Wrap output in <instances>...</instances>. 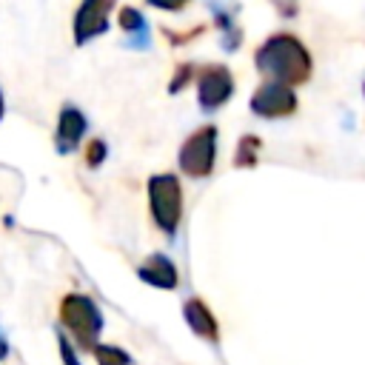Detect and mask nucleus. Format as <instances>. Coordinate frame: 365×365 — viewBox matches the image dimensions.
<instances>
[{
  "label": "nucleus",
  "mask_w": 365,
  "mask_h": 365,
  "mask_svg": "<svg viewBox=\"0 0 365 365\" xmlns=\"http://www.w3.org/2000/svg\"><path fill=\"white\" fill-rule=\"evenodd\" d=\"M257 68L279 83H302L311 74V57L291 34H274L257 48Z\"/></svg>",
  "instance_id": "nucleus-1"
},
{
  "label": "nucleus",
  "mask_w": 365,
  "mask_h": 365,
  "mask_svg": "<svg viewBox=\"0 0 365 365\" xmlns=\"http://www.w3.org/2000/svg\"><path fill=\"white\" fill-rule=\"evenodd\" d=\"M60 325L71 334V339L91 354V348L97 345L100 339V331H103V314L97 308V302L86 294H66L60 299Z\"/></svg>",
  "instance_id": "nucleus-2"
},
{
  "label": "nucleus",
  "mask_w": 365,
  "mask_h": 365,
  "mask_svg": "<svg viewBox=\"0 0 365 365\" xmlns=\"http://www.w3.org/2000/svg\"><path fill=\"white\" fill-rule=\"evenodd\" d=\"M148 208L157 228L165 237H174L182 217V188L174 174H154L148 180Z\"/></svg>",
  "instance_id": "nucleus-3"
},
{
  "label": "nucleus",
  "mask_w": 365,
  "mask_h": 365,
  "mask_svg": "<svg viewBox=\"0 0 365 365\" xmlns=\"http://www.w3.org/2000/svg\"><path fill=\"white\" fill-rule=\"evenodd\" d=\"M214 157H217V128L202 125L180 145L177 163H180L182 174H188L194 180H202L214 171Z\"/></svg>",
  "instance_id": "nucleus-4"
},
{
  "label": "nucleus",
  "mask_w": 365,
  "mask_h": 365,
  "mask_svg": "<svg viewBox=\"0 0 365 365\" xmlns=\"http://www.w3.org/2000/svg\"><path fill=\"white\" fill-rule=\"evenodd\" d=\"M234 94V77L225 66H205L197 74V103L205 114L225 106Z\"/></svg>",
  "instance_id": "nucleus-5"
},
{
  "label": "nucleus",
  "mask_w": 365,
  "mask_h": 365,
  "mask_svg": "<svg viewBox=\"0 0 365 365\" xmlns=\"http://www.w3.org/2000/svg\"><path fill=\"white\" fill-rule=\"evenodd\" d=\"M117 0H83L74 11V46H86L88 40L108 31V14Z\"/></svg>",
  "instance_id": "nucleus-6"
},
{
  "label": "nucleus",
  "mask_w": 365,
  "mask_h": 365,
  "mask_svg": "<svg viewBox=\"0 0 365 365\" xmlns=\"http://www.w3.org/2000/svg\"><path fill=\"white\" fill-rule=\"evenodd\" d=\"M294 108H297V97L288 88V83H279V80H268L251 97V111L257 117H285Z\"/></svg>",
  "instance_id": "nucleus-7"
},
{
  "label": "nucleus",
  "mask_w": 365,
  "mask_h": 365,
  "mask_svg": "<svg viewBox=\"0 0 365 365\" xmlns=\"http://www.w3.org/2000/svg\"><path fill=\"white\" fill-rule=\"evenodd\" d=\"M86 131H88L86 114L77 106H68L66 103L60 108V120H57V131H54V148H57V154H71L80 145V140L86 137Z\"/></svg>",
  "instance_id": "nucleus-8"
},
{
  "label": "nucleus",
  "mask_w": 365,
  "mask_h": 365,
  "mask_svg": "<svg viewBox=\"0 0 365 365\" xmlns=\"http://www.w3.org/2000/svg\"><path fill=\"white\" fill-rule=\"evenodd\" d=\"M182 317H185L188 328L194 331V336H200V339H205V342H220V322H217V317L211 314V308H208L200 297L185 299Z\"/></svg>",
  "instance_id": "nucleus-9"
},
{
  "label": "nucleus",
  "mask_w": 365,
  "mask_h": 365,
  "mask_svg": "<svg viewBox=\"0 0 365 365\" xmlns=\"http://www.w3.org/2000/svg\"><path fill=\"white\" fill-rule=\"evenodd\" d=\"M205 9L211 11L214 23L220 26L222 31V48L225 51H234L242 40V31L237 29V11H240V3L237 0H205Z\"/></svg>",
  "instance_id": "nucleus-10"
},
{
  "label": "nucleus",
  "mask_w": 365,
  "mask_h": 365,
  "mask_svg": "<svg viewBox=\"0 0 365 365\" xmlns=\"http://www.w3.org/2000/svg\"><path fill=\"white\" fill-rule=\"evenodd\" d=\"M137 277L151 285V288H163V291H174L177 288V268L174 262L165 257V254H151L140 268H137Z\"/></svg>",
  "instance_id": "nucleus-11"
},
{
  "label": "nucleus",
  "mask_w": 365,
  "mask_h": 365,
  "mask_svg": "<svg viewBox=\"0 0 365 365\" xmlns=\"http://www.w3.org/2000/svg\"><path fill=\"white\" fill-rule=\"evenodd\" d=\"M91 356L97 359V365H131V354L120 345H106V342H97L91 348Z\"/></svg>",
  "instance_id": "nucleus-12"
},
{
  "label": "nucleus",
  "mask_w": 365,
  "mask_h": 365,
  "mask_svg": "<svg viewBox=\"0 0 365 365\" xmlns=\"http://www.w3.org/2000/svg\"><path fill=\"white\" fill-rule=\"evenodd\" d=\"M117 23H120V29H123L125 34H134V31L148 29V23H145L143 11H140V9H134V6H123V9H120V14H117Z\"/></svg>",
  "instance_id": "nucleus-13"
},
{
  "label": "nucleus",
  "mask_w": 365,
  "mask_h": 365,
  "mask_svg": "<svg viewBox=\"0 0 365 365\" xmlns=\"http://www.w3.org/2000/svg\"><path fill=\"white\" fill-rule=\"evenodd\" d=\"M106 157H108V145H106V140L91 137V143H88V148H86V165H88V168H97V165H103Z\"/></svg>",
  "instance_id": "nucleus-14"
},
{
  "label": "nucleus",
  "mask_w": 365,
  "mask_h": 365,
  "mask_svg": "<svg viewBox=\"0 0 365 365\" xmlns=\"http://www.w3.org/2000/svg\"><path fill=\"white\" fill-rule=\"evenodd\" d=\"M257 137H242L240 148H237V165H254L257 160Z\"/></svg>",
  "instance_id": "nucleus-15"
},
{
  "label": "nucleus",
  "mask_w": 365,
  "mask_h": 365,
  "mask_svg": "<svg viewBox=\"0 0 365 365\" xmlns=\"http://www.w3.org/2000/svg\"><path fill=\"white\" fill-rule=\"evenodd\" d=\"M191 74H194V66H177V74H174V80L168 83V94H177L188 80H191Z\"/></svg>",
  "instance_id": "nucleus-16"
},
{
  "label": "nucleus",
  "mask_w": 365,
  "mask_h": 365,
  "mask_svg": "<svg viewBox=\"0 0 365 365\" xmlns=\"http://www.w3.org/2000/svg\"><path fill=\"white\" fill-rule=\"evenodd\" d=\"M57 345H60V359H63V365H80V359H77L74 348L68 345L66 334H60V336H57Z\"/></svg>",
  "instance_id": "nucleus-17"
},
{
  "label": "nucleus",
  "mask_w": 365,
  "mask_h": 365,
  "mask_svg": "<svg viewBox=\"0 0 365 365\" xmlns=\"http://www.w3.org/2000/svg\"><path fill=\"white\" fill-rule=\"evenodd\" d=\"M145 3L154 9H163V11H180L188 6V0H145Z\"/></svg>",
  "instance_id": "nucleus-18"
},
{
  "label": "nucleus",
  "mask_w": 365,
  "mask_h": 365,
  "mask_svg": "<svg viewBox=\"0 0 365 365\" xmlns=\"http://www.w3.org/2000/svg\"><path fill=\"white\" fill-rule=\"evenodd\" d=\"M6 354H9V345H6V339L0 336V359H6Z\"/></svg>",
  "instance_id": "nucleus-19"
},
{
  "label": "nucleus",
  "mask_w": 365,
  "mask_h": 365,
  "mask_svg": "<svg viewBox=\"0 0 365 365\" xmlns=\"http://www.w3.org/2000/svg\"><path fill=\"white\" fill-rule=\"evenodd\" d=\"M0 120H3V91H0Z\"/></svg>",
  "instance_id": "nucleus-20"
}]
</instances>
